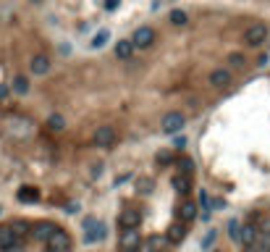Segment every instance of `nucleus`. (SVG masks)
<instances>
[{
  "label": "nucleus",
  "instance_id": "nucleus-26",
  "mask_svg": "<svg viewBox=\"0 0 270 252\" xmlns=\"http://www.w3.org/2000/svg\"><path fill=\"white\" fill-rule=\"evenodd\" d=\"M108 40H110V32H108V29H103V32H100L95 40H92V48H95V50H97V48H103Z\"/></svg>",
  "mask_w": 270,
  "mask_h": 252
},
{
  "label": "nucleus",
  "instance_id": "nucleus-14",
  "mask_svg": "<svg viewBox=\"0 0 270 252\" xmlns=\"http://www.w3.org/2000/svg\"><path fill=\"white\" fill-rule=\"evenodd\" d=\"M134 42H131V40H118V42H115V56H118L121 60H129L131 56H134Z\"/></svg>",
  "mask_w": 270,
  "mask_h": 252
},
{
  "label": "nucleus",
  "instance_id": "nucleus-23",
  "mask_svg": "<svg viewBox=\"0 0 270 252\" xmlns=\"http://www.w3.org/2000/svg\"><path fill=\"white\" fill-rule=\"evenodd\" d=\"M257 231H260V236H268L270 239V216H262L257 221Z\"/></svg>",
  "mask_w": 270,
  "mask_h": 252
},
{
  "label": "nucleus",
  "instance_id": "nucleus-2",
  "mask_svg": "<svg viewBox=\"0 0 270 252\" xmlns=\"http://www.w3.org/2000/svg\"><path fill=\"white\" fill-rule=\"evenodd\" d=\"M118 247H121V252H136L142 247L139 231H136V228H123L121 236H118Z\"/></svg>",
  "mask_w": 270,
  "mask_h": 252
},
{
  "label": "nucleus",
  "instance_id": "nucleus-24",
  "mask_svg": "<svg viewBox=\"0 0 270 252\" xmlns=\"http://www.w3.org/2000/svg\"><path fill=\"white\" fill-rule=\"evenodd\" d=\"M165 244H168V239H165V236H152V239L147 242V247H150L152 252H160V250L165 247Z\"/></svg>",
  "mask_w": 270,
  "mask_h": 252
},
{
  "label": "nucleus",
  "instance_id": "nucleus-17",
  "mask_svg": "<svg viewBox=\"0 0 270 252\" xmlns=\"http://www.w3.org/2000/svg\"><path fill=\"white\" fill-rule=\"evenodd\" d=\"M105 236H108V226H105V224H97L95 231L84 234V244H97V242H103Z\"/></svg>",
  "mask_w": 270,
  "mask_h": 252
},
{
  "label": "nucleus",
  "instance_id": "nucleus-4",
  "mask_svg": "<svg viewBox=\"0 0 270 252\" xmlns=\"http://www.w3.org/2000/svg\"><path fill=\"white\" fill-rule=\"evenodd\" d=\"M160 126H163L165 134H176V132H181V129L187 126V118H184L181 111H171V113H165V116H163Z\"/></svg>",
  "mask_w": 270,
  "mask_h": 252
},
{
  "label": "nucleus",
  "instance_id": "nucleus-13",
  "mask_svg": "<svg viewBox=\"0 0 270 252\" xmlns=\"http://www.w3.org/2000/svg\"><path fill=\"white\" fill-rule=\"evenodd\" d=\"M184 236H187V224H173L171 228H168V234H165V239H168V244H179V242H184Z\"/></svg>",
  "mask_w": 270,
  "mask_h": 252
},
{
  "label": "nucleus",
  "instance_id": "nucleus-35",
  "mask_svg": "<svg viewBox=\"0 0 270 252\" xmlns=\"http://www.w3.org/2000/svg\"><path fill=\"white\" fill-rule=\"evenodd\" d=\"M0 213H3V208H0Z\"/></svg>",
  "mask_w": 270,
  "mask_h": 252
},
{
  "label": "nucleus",
  "instance_id": "nucleus-6",
  "mask_svg": "<svg viewBox=\"0 0 270 252\" xmlns=\"http://www.w3.org/2000/svg\"><path fill=\"white\" fill-rule=\"evenodd\" d=\"M19 244H21V239H19V234L13 231L11 226L0 228V252H13Z\"/></svg>",
  "mask_w": 270,
  "mask_h": 252
},
{
  "label": "nucleus",
  "instance_id": "nucleus-25",
  "mask_svg": "<svg viewBox=\"0 0 270 252\" xmlns=\"http://www.w3.org/2000/svg\"><path fill=\"white\" fill-rule=\"evenodd\" d=\"M155 160H158V166H168V163H173V152L171 150H160L155 155Z\"/></svg>",
  "mask_w": 270,
  "mask_h": 252
},
{
  "label": "nucleus",
  "instance_id": "nucleus-8",
  "mask_svg": "<svg viewBox=\"0 0 270 252\" xmlns=\"http://www.w3.org/2000/svg\"><path fill=\"white\" fill-rule=\"evenodd\" d=\"M176 216H179L181 224H191V221L197 218V205H194V200H184V202L179 205V210H176Z\"/></svg>",
  "mask_w": 270,
  "mask_h": 252
},
{
  "label": "nucleus",
  "instance_id": "nucleus-15",
  "mask_svg": "<svg viewBox=\"0 0 270 252\" xmlns=\"http://www.w3.org/2000/svg\"><path fill=\"white\" fill-rule=\"evenodd\" d=\"M29 71L37 74V76L48 74V71H50V60L45 58V56H34V58H32V63H29Z\"/></svg>",
  "mask_w": 270,
  "mask_h": 252
},
{
  "label": "nucleus",
  "instance_id": "nucleus-7",
  "mask_svg": "<svg viewBox=\"0 0 270 252\" xmlns=\"http://www.w3.org/2000/svg\"><path fill=\"white\" fill-rule=\"evenodd\" d=\"M152 40H155V32H152L150 27H139L131 37V42H134V48H150Z\"/></svg>",
  "mask_w": 270,
  "mask_h": 252
},
{
  "label": "nucleus",
  "instance_id": "nucleus-21",
  "mask_svg": "<svg viewBox=\"0 0 270 252\" xmlns=\"http://www.w3.org/2000/svg\"><path fill=\"white\" fill-rule=\"evenodd\" d=\"M13 92L27 95V92H29V79H24V76H16V79H13Z\"/></svg>",
  "mask_w": 270,
  "mask_h": 252
},
{
  "label": "nucleus",
  "instance_id": "nucleus-29",
  "mask_svg": "<svg viewBox=\"0 0 270 252\" xmlns=\"http://www.w3.org/2000/svg\"><path fill=\"white\" fill-rule=\"evenodd\" d=\"M199 205H202V210H210V195L205 189H199Z\"/></svg>",
  "mask_w": 270,
  "mask_h": 252
},
{
  "label": "nucleus",
  "instance_id": "nucleus-10",
  "mask_svg": "<svg viewBox=\"0 0 270 252\" xmlns=\"http://www.w3.org/2000/svg\"><path fill=\"white\" fill-rule=\"evenodd\" d=\"M210 84H213V87H218V89L228 87V84H231V71H228V68H213V71H210Z\"/></svg>",
  "mask_w": 270,
  "mask_h": 252
},
{
  "label": "nucleus",
  "instance_id": "nucleus-32",
  "mask_svg": "<svg viewBox=\"0 0 270 252\" xmlns=\"http://www.w3.org/2000/svg\"><path fill=\"white\" fill-rule=\"evenodd\" d=\"M213 242H215V231H210V234H207V236H205V239H202V247L207 250V247H210V244H213Z\"/></svg>",
  "mask_w": 270,
  "mask_h": 252
},
{
  "label": "nucleus",
  "instance_id": "nucleus-1",
  "mask_svg": "<svg viewBox=\"0 0 270 252\" xmlns=\"http://www.w3.org/2000/svg\"><path fill=\"white\" fill-rule=\"evenodd\" d=\"M268 24H262V21H254V24H249L244 29V45L246 48H260L262 42L268 40Z\"/></svg>",
  "mask_w": 270,
  "mask_h": 252
},
{
  "label": "nucleus",
  "instance_id": "nucleus-34",
  "mask_svg": "<svg viewBox=\"0 0 270 252\" xmlns=\"http://www.w3.org/2000/svg\"><path fill=\"white\" fill-rule=\"evenodd\" d=\"M136 252H152L150 247H139V250H136Z\"/></svg>",
  "mask_w": 270,
  "mask_h": 252
},
{
  "label": "nucleus",
  "instance_id": "nucleus-11",
  "mask_svg": "<svg viewBox=\"0 0 270 252\" xmlns=\"http://www.w3.org/2000/svg\"><path fill=\"white\" fill-rule=\"evenodd\" d=\"M171 184H173V189L179 195H189L191 192V176H187V173H173Z\"/></svg>",
  "mask_w": 270,
  "mask_h": 252
},
{
  "label": "nucleus",
  "instance_id": "nucleus-12",
  "mask_svg": "<svg viewBox=\"0 0 270 252\" xmlns=\"http://www.w3.org/2000/svg\"><path fill=\"white\" fill-rule=\"evenodd\" d=\"M121 228H136V226H139L142 224V216H139V210H123L121 213Z\"/></svg>",
  "mask_w": 270,
  "mask_h": 252
},
{
  "label": "nucleus",
  "instance_id": "nucleus-22",
  "mask_svg": "<svg viewBox=\"0 0 270 252\" xmlns=\"http://www.w3.org/2000/svg\"><path fill=\"white\" fill-rule=\"evenodd\" d=\"M226 228H228V236H231V239H236V242H239V236H242V224H239L236 218H231Z\"/></svg>",
  "mask_w": 270,
  "mask_h": 252
},
{
  "label": "nucleus",
  "instance_id": "nucleus-20",
  "mask_svg": "<svg viewBox=\"0 0 270 252\" xmlns=\"http://www.w3.org/2000/svg\"><path fill=\"white\" fill-rule=\"evenodd\" d=\"M168 19H171V24H173V27H187V21H189L187 11H179V8L171 11V16H168Z\"/></svg>",
  "mask_w": 270,
  "mask_h": 252
},
{
  "label": "nucleus",
  "instance_id": "nucleus-31",
  "mask_svg": "<svg viewBox=\"0 0 270 252\" xmlns=\"http://www.w3.org/2000/svg\"><path fill=\"white\" fill-rule=\"evenodd\" d=\"M223 205H226V202H223V197H213V200H210V210H213V208H215V210H220Z\"/></svg>",
  "mask_w": 270,
  "mask_h": 252
},
{
  "label": "nucleus",
  "instance_id": "nucleus-16",
  "mask_svg": "<svg viewBox=\"0 0 270 252\" xmlns=\"http://www.w3.org/2000/svg\"><path fill=\"white\" fill-rule=\"evenodd\" d=\"M16 197H19V202H40V189L37 187H21L16 192Z\"/></svg>",
  "mask_w": 270,
  "mask_h": 252
},
{
  "label": "nucleus",
  "instance_id": "nucleus-3",
  "mask_svg": "<svg viewBox=\"0 0 270 252\" xmlns=\"http://www.w3.org/2000/svg\"><path fill=\"white\" fill-rule=\"evenodd\" d=\"M48 244V252H66V250H71V239H68V231H63V228H53V234H50V239L45 242Z\"/></svg>",
  "mask_w": 270,
  "mask_h": 252
},
{
  "label": "nucleus",
  "instance_id": "nucleus-33",
  "mask_svg": "<svg viewBox=\"0 0 270 252\" xmlns=\"http://www.w3.org/2000/svg\"><path fill=\"white\" fill-rule=\"evenodd\" d=\"M8 92H11V89L5 87V84H0V97H8Z\"/></svg>",
  "mask_w": 270,
  "mask_h": 252
},
{
  "label": "nucleus",
  "instance_id": "nucleus-19",
  "mask_svg": "<svg viewBox=\"0 0 270 252\" xmlns=\"http://www.w3.org/2000/svg\"><path fill=\"white\" fill-rule=\"evenodd\" d=\"M176 166H179V173H187V176H194V160L181 155L179 160H176Z\"/></svg>",
  "mask_w": 270,
  "mask_h": 252
},
{
  "label": "nucleus",
  "instance_id": "nucleus-18",
  "mask_svg": "<svg viewBox=\"0 0 270 252\" xmlns=\"http://www.w3.org/2000/svg\"><path fill=\"white\" fill-rule=\"evenodd\" d=\"M53 228H55L53 224H37L34 231H32V236H34V239H40V242H48L50 234H53Z\"/></svg>",
  "mask_w": 270,
  "mask_h": 252
},
{
  "label": "nucleus",
  "instance_id": "nucleus-27",
  "mask_svg": "<svg viewBox=\"0 0 270 252\" xmlns=\"http://www.w3.org/2000/svg\"><path fill=\"white\" fill-rule=\"evenodd\" d=\"M228 63L234 66V68H242L246 63V58H244V53H231L228 56Z\"/></svg>",
  "mask_w": 270,
  "mask_h": 252
},
{
  "label": "nucleus",
  "instance_id": "nucleus-30",
  "mask_svg": "<svg viewBox=\"0 0 270 252\" xmlns=\"http://www.w3.org/2000/svg\"><path fill=\"white\" fill-rule=\"evenodd\" d=\"M50 129L53 132H60V129H63V116H53L50 118Z\"/></svg>",
  "mask_w": 270,
  "mask_h": 252
},
{
  "label": "nucleus",
  "instance_id": "nucleus-9",
  "mask_svg": "<svg viewBox=\"0 0 270 252\" xmlns=\"http://www.w3.org/2000/svg\"><path fill=\"white\" fill-rule=\"evenodd\" d=\"M257 239H260L257 226H254V224H246V226H242V236H239V242L244 244V250L254 247V244H257Z\"/></svg>",
  "mask_w": 270,
  "mask_h": 252
},
{
  "label": "nucleus",
  "instance_id": "nucleus-28",
  "mask_svg": "<svg viewBox=\"0 0 270 252\" xmlns=\"http://www.w3.org/2000/svg\"><path fill=\"white\" fill-rule=\"evenodd\" d=\"M97 224H100V221H97L95 216H87V218H84V221H81V226H84V234H89V231H95V228H97Z\"/></svg>",
  "mask_w": 270,
  "mask_h": 252
},
{
  "label": "nucleus",
  "instance_id": "nucleus-5",
  "mask_svg": "<svg viewBox=\"0 0 270 252\" xmlns=\"http://www.w3.org/2000/svg\"><path fill=\"white\" fill-rule=\"evenodd\" d=\"M115 140H118V134H115V129L113 126H97L95 129V137H92V142H95V147H113Z\"/></svg>",
  "mask_w": 270,
  "mask_h": 252
}]
</instances>
